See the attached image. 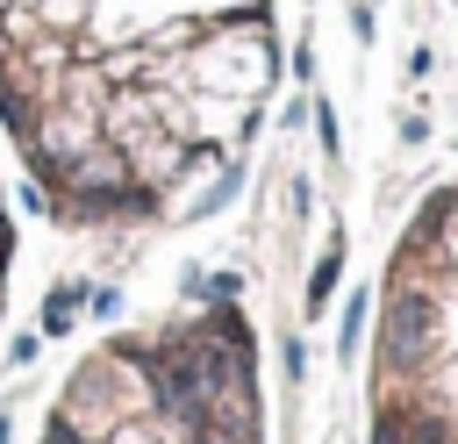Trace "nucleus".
I'll return each mask as SVG.
<instances>
[{
    "label": "nucleus",
    "instance_id": "obj_1",
    "mask_svg": "<svg viewBox=\"0 0 458 444\" xmlns=\"http://www.w3.org/2000/svg\"><path fill=\"white\" fill-rule=\"evenodd\" d=\"M272 93L279 0H0V143L64 229L200 215Z\"/></svg>",
    "mask_w": 458,
    "mask_h": 444
},
{
    "label": "nucleus",
    "instance_id": "obj_2",
    "mask_svg": "<svg viewBox=\"0 0 458 444\" xmlns=\"http://www.w3.org/2000/svg\"><path fill=\"white\" fill-rule=\"evenodd\" d=\"M36 444H265V351L229 286L107 329L57 380Z\"/></svg>",
    "mask_w": 458,
    "mask_h": 444
},
{
    "label": "nucleus",
    "instance_id": "obj_3",
    "mask_svg": "<svg viewBox=\"0 0 458 444\" xmlns=\"http://www.w3.org/2000/svg\"><path fill=\"white\" fill-rule=\"evenodd\" d=\"M365 444H458V172L386 243L365 351Z\"/></svg>",
    "mask_w": 458,
    "mask_h": 444
},
{
    "label": "nucleus",
    "instance_id": "obj_4",
    "mask_svg": "<svg viewBox=\"0 0 458 444\" xmlns=\"http://www.w3.org/2000/svg\"><path fill=\"white\" fill-rule=\"evenodd\" d=\"M14 251H21V229H14V208H7V172H0V322H7V286H14Z\"/></svg>",
    "mask_w": 458,
    "mask_h": 444
}]
</instances>
